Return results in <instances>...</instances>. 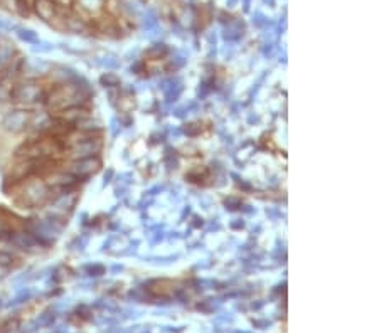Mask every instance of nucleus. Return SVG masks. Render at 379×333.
Instances as JSON below:
<instances>
[{
  "instance_id": "nucleus-1",
  "label": "nucleus",
  "mask_w": 379,
  "mask_h": 333,
  "mask_svg": "<svg viewBox=\"0 0 379 333\" xmlns=\"http://www.w3.org/2000/svg\"><path fill=\"white\" fill-rule=\"evenodd\" d=\"M84 101H86L84 86L74 81L58 84L53 90H49L48 96H46V105L54 113H61V111L69 110V108L83 106Z\"/></svg>"
},
{
  "instance_id": "nucleus-2",
  "label": "nucleus",
  "mask_w": 379,
  "mask_h": 333,
  "mask_svg": "<svg viewBox=\"0 0 379 333\" xmlns=\"http://www.w3.org/2000/svg\"><path fill=\"white\" fill-rule=\"evenodd\" d=\"M17 185L22 189L21 194L17 197V203L24 205L26 209L39 208V205L46 204L48 200L53 199V192H51L49 187L46 185L44 180H36L34 177H32V179L21 182V184Z\"/></svg>"
},
{
  "instance_id": "nucleus-3",
  "label": "nucleus",
  "mask_w": 379,
  "mask_h": 333,
  "mask_svg": "<svg viewBox=\"0 0 379 333\" xmlns=\"http://www.w3.org/2000/svg\"><path fill=\"white\" fill-rule=\"evenodd\" d=\"M46 96H48V91L44 90V86H41V84L36 81L17 84L11 91V100L22 106H32L37 105V103H46Z\"/></svg>"
},
{
  "instance_id": "nucleus-4",
  "label": "nucleus",
  "mask_w": 379,
  "mask_h": 333,
  "mask_svg": "<svg viewBox=\"0 0 379 333\" xmlns=\"http://www.w3.org/2000/svg\"><path fill=\"white\" fill-rule=\"evenodd\" d=\"M101 162L98 160V157H88V158H78L69 163V168L66 172L71 173L73 177H76L78 180L88 179V177L95 175L100 170Z\"/></svg>"
},
{
  "instance_id": "nucleus-5",
  "label": "nucleus",
  "mask_w": 379,
  "mask_h": 333,
  "mask_svg": "<svg viewBox=\"0 0 379 333\" xmlns=\"http://www.w3.org/2000/svg\"><path fill=\"white\" fill-rule=\"evenodd\" d=\"M29 120H31L29 111H14V113H9L6 116L4 126H6L7 130L14 131V133H17V131H22L27 125H29Z\"/></svg>"
},
{
  "instance_id": "nucleus-6",
  "label": "nucleus",
  "mask_w": 379,
  "mask_h": 333,
  "mask_svg": "<svg viewBox=\"0 0 379 333\" xmlns=\"http://www.w3.org/2000/svg\"><path fill=\"white\" fill-rule=\"evenodd\" d=\"M36 12L42 21H53L58 16V6H56V0H36Z\"/></svg>"
},
{
  "instance_id": "nucleus-7",
  "label": "nucleus",
  "mask_w": 379,
  "mask_h": 333,
  "mask_svg": "<svg viewBox=\"0 0 379 333\" xmlns=\"http://www.w3.org/2000/svg\"><path fill=\"white\" fill-rule=\"evenodd\" d=\"M19 37H21L22 41H26V42H36L37 41V34L36 32H32L29 29H19Z\"/></svg>"
},
{
  "instance_id": "nucleus-8",
  "label": "nucleus",
  "mask_w": 379,
  "mask_h": 333,
  "mask_svg": "<svg viewBox=\"0 0 379 333\" xmlns=\"http://www.w3.org/2000/svg\"><path fill=\"white\" fill-rule=\"evenodd\" d=\"M9 27H11V26L7 24V22H6V19H2V17H0V31H6V29H9Z\"/></svg>"
}]
</instances>
